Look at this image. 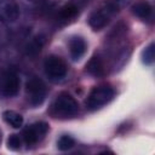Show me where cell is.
I'll return each mask as SVG.
<instances>
[{"label":"cell","mask_w":155,"mask_h":155,"mask_svg":"<svg viewBox=\"0 0 155 155\" xmlns=\"http://www.w3.org/2000/svg\"><path fill=\"white\" fill-rule=\"evenodd\" d=\"M79 111L78 101L68 92H61L51 105V114L58 119H70Z\"/></svg>","instance_id":"cell-1"},{"label":"cell","mask_w":155,"mask_h":155,"mask_svg":"<svg viewBox=\"0 0 155 155\" xmlns=\"http://www.w3.org/2000/svg\"><path fill=\"white\" fill-rule=\"evenodd\" d=\"M117 7L111 2H104L98 8H96L88 17V24L93 30H101L103 29L113 18V16L116 13Z\"/></svg>","instance_id":"cell-2"},{"label":"cell","mask_w":155,"mask_h":155,"mask_svg":"<svg viewBox=\"0 0 155 155\" xmlns=\"http://www.w3.org/2000/svg\"><path fill=\"white\" fill-rule=\"evenodd\" d=\"M114 90L109 85H99L92 88L87 99L86 107L90 110H97L105 104H108L114 97Z\"/></svg>","instance_id":"cell-3"},{"label":"cell","mask_w":155,"mask_h":155,"mask_svg":"<svg viewBox=\"0 0 155 155\" xmlns=\"http://www.w3.org/2000/svg\"><path fill=\"white\" fill-rule=\"evenodd\" d=\"M44 70L46 76L52 81L62 80L68 71L67 63L59 56H48L44 62Z\"/></svg>","instance_id":"cell-4"},{"label":"cell","mask_w":155,"mask_h":155,"mask_svg":"<svg viewBox=\"0 0 155 155\" xmlns=\"http://www.w3.org/2000/svg\"><path fill=\"white\" fill-rule=\"evenodd\" d=\"M25 92H27V97H28L29 103L34 107H38L45 101L47 88H46L45 82L41 79L33 76L31 79H29L27 81Z\"/></svg>","instance_id":"cell-5"},{"label":"cell","mask_w":155,"mask_h":155,"mask_svg":"<svg viewBox=\"0 0 155 155\" xmlns=\"http://www.w3.org/2000/svg\"><path fill=\"white\" fill-rule=\"evenodd\" d=\"M21 79L16 70L7 69L0 75V94L4 97H13L18 93Z\"/></svg>","instance_id":"cell-6"},{"label":"cell","mask_w":155,"mask_h":155,"mask_svg":"<svg viewBox=\"0 0 155 155\" xmlns=\"http://www.w3.org/2000/svg\"><path fill=\"white\" fill-rule=\"evenodd\" d=\"M48 131V124L44 121L34 122L23 130V139L28 145L38 144L44 139Z\"/></svg>","instance_id":"cell-7"},{"label":"cell","mask_w":155,"mask_h":155,"mask_svg":"<svg viewBox=\"0 0 155 155\" xmlns=\"http://www.w3.org/2000/svg\"><path fill=\"white\" fill-rule=\"evenodd\" d=\"M18 13V6L13 0H4L0 4V16L5 22H15Z\"/></svg>","instance_id":"cell-8"},{"label":"cell","mask_w":155,"mask_h":155,"mask_svg":"<svg viewBox=\"0 0 155 155\" xmlns=\"http://www.w3.org/2000/svg\"><path fill=\"white\" fill-rule=\"evenodd\" d=\"M69 52L74 61H79L86 52V41L81 36H73L69 40Z\"/></svg>","instance_id":"cell-9"},{"label":"cell","mask_w":155,"mask_h":155,"mask_svg":"<svg viewBox=\"0 0 155 155\" xmlns=\"http://www.w3.org/2000/svg\"><path fill=\"white\" fill-rule=\"evenodd\" d=\"M132 12L134 16H137L138 18H140L143 21H150L153 18V7L145 0L137 1L132 6Z\"/></svg>","instance_id":"cell-10"},{"label":"cell","mask_w":155,"mask_h":155,"mask_svg":"<svg viewBox=\"0 0 155 155\" xmlns=\"http://www.w3.org/2000/svg\"><path fill=\"white\" fill-rule=\"evenodd\" d=\"M86 70L92 76H96V78L103 76L105 74V65H104V62H103L102 57H99L98 54L93 56L88 61V63L86 64Z\"/></svg>","instance_id":"cell-11"},{"label":"cell","mask_w":155,"mask_h":155,"mask_svg":"<svg viewBox=\"0 0 155 155\" xmlns=\"http://www.w3.org/2000/svg\"><path fill=\"white\" fill-rule=\"evenodd\" d=\"M79 12V6L75 4V2H69L67 5H64L61 10H59V13H58V18L59 21L62 22H68L73 18L76 17Z\"/></svg>","instance_id":"cell-12"},{"label":"cell","mask_w":155,"mask_h":155,"mask_svg":"<svg viewBox=\"0 0 155 155\" xmlns=\"http://www.w3.org/2000/svg\"><path fill=\"white\" fill-rule=\"evenodd\" d=\"M2 119L13 128H19L23 125V116L15 110H5L2 113Z\"/></svg>","instance_id":"cell-13"},{"label":"cell","mask_w":155,"mask_h":155,"mask_svg":"<svg viewBox=\"0 0 155 155\" xmlns=\"http://www.w3.org/2000/svg\"><path fill=\"white\" fill-rule=\"evenodd\" d=\"M44 41H45L44 40V36H41V35L35 36L28 44V46H27V54L28 56H35V54H38L40 52L42 45H44Z\"/></svg>","instance_id":"cell-14"},{"label":"cell","mask_w":155,"mask_h":155,"mask_svg":"<svg viewBox=\"0 0 155 155\" xmlns=\"http://www.w3.org/2000/svg\"><path fill=\"white\" fill-rule=\"evenodd\" d=\"M74 145H75L74 138L70 137V136H68V134L62 136V137L58 139V142H57V148H58L59 150H63V151L71 149Z\"/></svg>","instance_id":"cell-15"},{"label":"cell","mask_w":155,"mask_h":155,"mask_svg":"<svg viewBox=\"0 0 155 155\" xmlns=\"http://www.w3.org/2000/svg\"><path fill=\"white\" fill-rule=\"evenodd\" d=\"M142 59H143V63L147 65H150L154 62V44L153 42L150 45H148L145 47V50L143 51Z\"/></svg>","instance_id":"cell-16"},{"label":"cell","mask_w":155,"mask_h":155,"mask_svg":"<svg viewBox=\"0 0 155 155\" xmlns=\"http://www.w3.org/2000/svg\"><path fill=\"white\" fill-rule=\"evenodd\" d=\"M21 143L22 140L17 134H11L7 139V147L11 150H18L21 148Z\"/></svg>","instance_id":"cell-17"},{"label":"cell","mask_w":155,"mask_h":155,"mask_svg":"<svg viewBox=\"0 0 155 155\" xmlns=\"http://www.w3.org/2000/svg\"><path fill=\"white\" fill-rule=\"evenodd\" d=\"M7 39V28H6V22L2 19L0 16V46L6 41Z\"/></svg>","instance_id":"cell-18"},{"label":"cell","mask_w":155,"mask_h":155,"mask_svg":"<svg viewBox=\"0 0 155 155\" xmlns=\"http://www.w3.org/2000/svg\"><path fill=\"white\" fill-rule=\"evenodd\" d=\"M127 1H128V0H111V2H113L117 8H120V7L125 6V5L127 4Z\"/></svg>","instance_id":"cell-19"},{"label":"cell","mask_w":155,"mask_h":155,"mask_svg":"<svg viewBox=\"0 0 155 155\" xmlns=\"http://www.w3.org/2000/svg\"><path fill=\"white\" fill-rule=\"evenodd\" d=\"M30 1H33V2H38V1H41V0H30Z\"/></svg>","instance_id":"cell-20"},{"label":"cell","mask_w":155,"mask_h":155,"mask_svg":"<svg viewBox=\"0 0 155 155\" xmlns=\"http://www.w3.org/2000/svg\"><path fill=\"white\" fill-rule=\"evenodd\" d=\"M0 140H1V132H0Z\"/></svg>","instance_id":"cell-21"}]
</instances>
